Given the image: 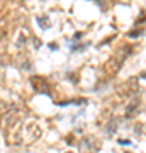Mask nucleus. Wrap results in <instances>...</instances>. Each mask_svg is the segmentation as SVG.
<instances>
[{"instance_id": "f257e3e1", "label": "nucleus", "mask_w": 146, "mask_h": 153, "mask_svg": "<svg viewBox=\"0 0 146 153\" xmlns=\"http://www.w3.org/2000/svg\"><path fill=\"white\" fill-rule=\"evenodd\" d=\"M17 117H19V112L15 111V109H12L9 111L5 116H3V121H2V126H3V129H9L14 126V122L17 121Z\"/></svg>"}]
</instances>
